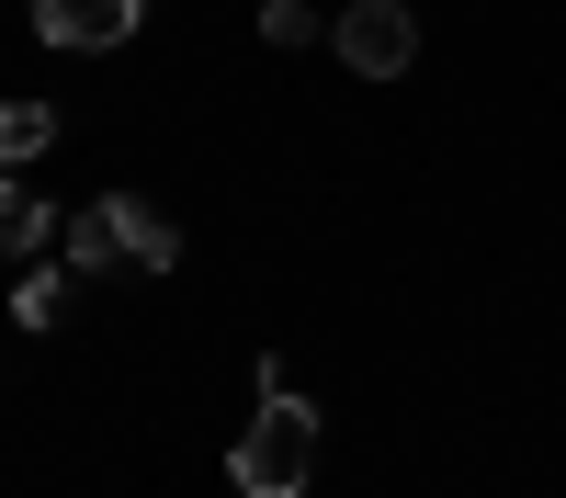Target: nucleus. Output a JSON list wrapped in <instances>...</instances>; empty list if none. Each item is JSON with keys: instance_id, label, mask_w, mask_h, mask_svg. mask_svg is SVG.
<instances>
[{"instance_id": "nucleus-6", "label": "nucleus", "mask_w": 566, "mask_h": 498, "mask_svg": "<svg viewBox=\"0 0 566 498\" xmlns=\"http://www.w3.org/2000/svg\"><path fill=\"white\" fill-rule=\"evenodd\" d=\"M45 226H57V215H45V193H23V181L0 170V261H34Z\"/></svg>"}, {"instance_id": "nucleus-1", "label": "nucleus", "mask_w": 566, "mask_h": 498, "mask_svg": "<svg viewBox=\"0 0 566 498\" xmlns=\"http://www.w3.org/2000/svg\"><path fill=\"white\" fill-rule=\"evenodd\" d=\"M227 476H239V498H306V476H317V407L283 385L272 351H261V407H250L239 453H227Z\"/></svg>"}, {"instance_id": "nucleus-3", "label": "nucleus", "mask_w": 566, "mask_h": 498, "mask_svg": "<svg viewBox=\"0 0 566 498\" xmlns=\"http://www.w3.org/2000/svg\"><path fill=\"white\" fill-rule=\"evenodd\" d=\"M136 23H148V0H34V34H45V45H80V57L125 45Z\"/></svg>"}, {"instance_id": "nucleus-9", "label": "nucleus", "mask_w": 566, "mask_h": 498, "mask_svg": "<svg viewBox=\"0 0 566 498\" xmlns=\"http://www.w3.org/2000/svg\"><path fill=\"white\" fill-rule=\"evenodd\" d=\"M261 34L272 45H317V12H306V0H261Z\"/></svg>"}, {"instance_id": "nucleus-4", "label": "nucleus", "mask_w": 566, "mask_h": 498, "mask_svg": "<svg viewBox=\"0 0 566 498\" xmlns=\"http://www.w3.org/2000/svg\"><path fill=\"white\" fill-rule=\"evenodd\" d=\"M103 204H114V239H125L136 272H170V261H181V226H170L159 204H136V193H103Z\"/></svg>"}, {"instance_id": "nucleus-7", "label": "nucleus", "mask_w": 566, "mask_h": 498, "mask_svg": "<svg viewBox=\"0 0 566 498\" xmlns=\"http://www.w3.org/2000/svg\"><path fill=\"white\" fill-rule=\"evenodd\" d=\"M57 148V103H0V170H23Z\"/></svg>"}, {"instance_id": "nucleus-8", "label": "nucleus", "mask_w": 566, "mask_h": 498, "mask_svg": "<svg viewBox=\"0 0 566 498\" xmlns=\"http://www.w3.org/2000/svg\"><path fill=\"white\" fill-rule=\"evenodd\" d=\"M69 295H80V272H69V261H57V272L34 261L23 284H12V317H23V329H57V317H69Z\"/></svg>"}, {"instance_id": "nucleus-5", "label": "nucleus", "mask_w": 566, "mask_h": 498, "mask_svg": "<svg viewBox=\"0 0 566 498\" xmlns=\"http://www.w3.org/2000/svg\"><path fill=\"white\" fill-rule=\"evenodd\" d=\"M57 250H69V272L91 284V272H114L125 261V239H114V204H80L69 226H57Z\"/></svg>"}, {"instance_id": "nucleus-2", "label": "nucleus", "mask_w": 566, "mask_h": 498, "mask_svg": "<svg viewBox=\"0 0 566 498\" xmlns=\"http://www.w3.org/2000/svg\"><path fill=\"white\" fill-rule=\"evenodd\" d=\"M328 45H340V68H363V80H408L419 23H408V0H352V12L328 23Z\"/></svg>"}]
</instances>
